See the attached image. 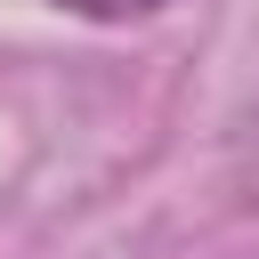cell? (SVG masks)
Listing matches in <instances>:
<instances>
[{
	"label": "cell",
	"instance_id": "cell-1",
	"mask_svg": "<svg viewBox=\"0 0 259 259\" xmlns=\"http://www.w3.org/2000/svg\"><path fill=\"white\" fill-rule=\"evenodd\" d=\"M49 8H65V16H81V24H146V16H162L170 0H49Z\"/></svg>",
	"mask_w": 259,
	"mask_h": 259
}]
</instances>
